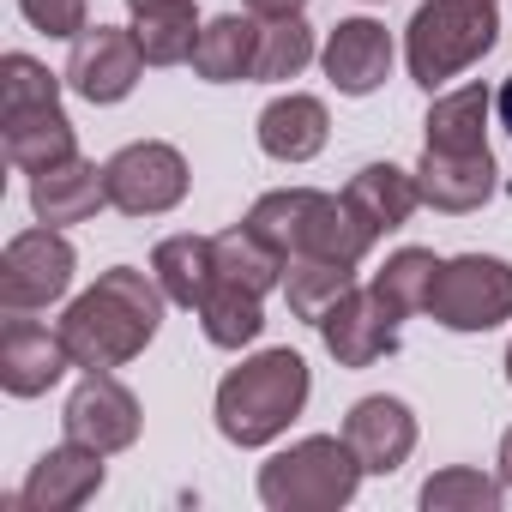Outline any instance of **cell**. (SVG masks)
<instances>
[{
	"instance_id": "1",
	"label": "cell",
	"mask_w": 512,
	"mask_h": 512,
	"mask_svg": "<svg viewBox=\"0 0 512 512\" xmlns=\"http://www.w3.org/2000/svg\"><path fill=\"white\" fill-rule=\"evenodd\" d=\"M163 308H169V296H163V284L151 272H139V266L97 272V284L85 296H73L67 314H61V338L73 350V368H85V374L127 368L157 338Z\"/></svg>"
},
{
	"instance_id": "2",
	"label": "cell",
	"mask_w": 512,
	"mask_h": 512,
	"mask_svg": "<svg viewBox=\"0 0 512 512\" xmlns=\"http://www.w3.org/2000/svg\"><path fill=\"white\" fill-rule=\"evenodd\" d=\"M308 392L314 380L296 350H260L217 380V404H211L217 434L229 446H272L308 410Z\"/></svg>"
},
{
	"instance_id": "3",
	"label": "cell",
	"mask_w": 512,
	"mask_h": 512,
	"mask_svg": "<svg viewBox=\"0 0 512 512\" xmlns=\"http://www.w3.org/2000/svg\"><path fill=\"white\" fill-rule=\"evenodd\" d=\"M362 458L344 434H308L260 464V500L266 512H338L362 488Z\"/></svg>"
},
{
	"instance_id": "4",
	"label": "cell",
	"mask_w": 512,
	"mask_h": 512,
	"mask_svg": "<svg viewBox=\"0 0 512 512\" xmlns=\"http://www.w3.org/2000/svg\"><path fill=\"white\" fill-rule=\"evenodd\" d=\"M500 43V0H428L404 31V61L422 91H440Z\"/></svg>"
},
{
	"instance_id": "5",
	"label": "cell",
	"mask_w": 512,
	"mask_h": 512,
	"mask_svg": "<svg viewBox=\"0 0 512 512\" xmlns=\"http://www.w3.org/2000/svg\"><path fill=\"white\" fill-rule=\"evenodd\" d=\"M428 314L446 332H494L500 320H512V266L494 260V253L440 260L434 290H428Z\"/></svg>"
},
{
	"instance_id": "6",
	"label": "cell",
	"mask_w": 512,
	"mask_h": 512,
	"mask_svg": "<svg viewBox=\"0 0 512 512\" xmlns=\"http://www.w3.org/2000/svg\"><path fill=\"white\" fill-rule=\"evenodd\" d=\"M73 272H79V253L55 223L25 229V235L7 241V253H0V308L7 314H37V308L61 302L73 290Z\"/></svg>"
},
{
	"instance_id": "7",
	"label": "cell",
	"mask_w": 512,
	"mask_h": 512,
	"mask_svg": "<svg viewBox=\"0 0 512 512\" xmlns=\"http://www.w3.org/2000/svg\"><path fill=\"white\" fill-rule=\"evenodd\" d=\"M103 175H109V205L121 217H163V211H175L187 199V157L175 145H163V139L121 145L103 163Z\"/></svg>"
},
{
	"instance_id": "8",
	"label": "cell",
	"mask_w": 512,
	"mask_h": 512,
	"mask_svg": "<svg viewBox=\"0 0 512 512\" xmlns=\"http://www.w3.org/2000/svg\"><path fill=\"white\" fill-rule=\"evenodd\" d=\"M139 73H145V55H139L133 25H91V31L73 37V55H67V73H61V79H67L85 103L109 109V103H127V97H133Z\"/></svg>"
},
{
	"instance_id": "9",
	"label": "cell",
	"mask_w": 512,
	"mask_h": 512,
	"mask_svg": "<svg viewBox=\"0 0 512 512\" xmlns=\"http://www.w3.org/2000/svg\"><path fill=\"white\" fill-rule=\"evenodd\" d=\"M61 428H67V440L97 446L103 458H115V452H127V446L139 440L145 416H139V398H133L115 374H85V380L73 386L67 410H61Z\"/></svg>"
},
{
	"instance_id": "10",
	"label": "cell",
	"mask_w": 512,
	"mask_h": 512,
	"mask_svg": "<svg viewBox=\"0 0 512 512\" xmlns=\"http://www.w3.org/2000/svg\"><path fill=\"white\" fill-rule=\"evenodd\" d=\"M103 476H109V464H103L97 446L61 440V446H49V452L31 464V476H25V488L13 494V506H19V512H79L85 500H97Z\"/></svg>"
},
{
	"instance_id": "11",
	"label": "cell",
	"mask_w": 512,
	"mask_h": 512,
	"mask_svg": "<svg viewBox=\"0 0 512 512\" xmlns=\"http://www.w3.org/2000/svg\"><path fill=\"white\" fill-rule=\"evenodd\" d=\"M67 368H73V350L61 326L49 332L31 314H7V326H0V386H7V398H43Z\"/></svg>"
},
{
	"instance_id": "12",
	"label": "cell",
	"mask_w": 512,
	"mask_h": 512,
	"mask_svg": "<svg viewBox=\"0 0 512 512\" xmlns=\"http://www.w3.org/2000/svg\"><path fill=\"white\" fill-rule=\"evenodd\" d=\"M320 344L338 368H374L380 356L398 350V320L380 308L374 290H344L326 314H320Z\"/></svg>"
},
{
	"instance_id": "13",
	"label": "cell",
	"mask_w": 512,
	"mask_h": 512,
	"mask_svg": "<svg viewBox=\"0 0 512 512\" xmlns=\"http://www.w3.org/2000/svg\"><path fill=\"white\" fill-rule=\"evenodd\" d=\"M320 67L344 97H374L392 79V31L380 19H338L320 49Z\"/></svg>"
},
{
	"instance_id": "14",
	"label": "cell",
	"mask_w": 512,
	"mask_h": 512,
	"mask_svg": "<svg viewBox=\"0 0 512 512\" xmlns=\"http://www.w3.org/2000/svg\"><path fill=\"white\" fill-rule=\"evenodd\" d=\"M344 440L356 446V458H362L368 476H392V470H404V458L416 452V410H410L404 398L374 392V398L350 404Z\"/></svg>"
},
{
	"instance_id": "15",
	"label": "cell",
	"mask_w": 512,
	"mask_h": 512,
	"mask_svg": "<svg viewBox=\"0 0 512 512\" xmlns=\"http://www.w3.org/2000/svg\"><path fill=\"white\" fill-rule=\"evenodd\" d=\"M416 187H422V205H434V211H476L494 199L500 163H494V151H422Z\"/></svg>"
},
{
	"instance_id": "16",
	"label": "cell",
	"mask_w": 512,
	"mask_h": 512,
	"mask_svg": "<svg viewBox=\"0 0 512 512\" xmlns=\"http://www.w3.org/2000/svg\"><path fill=\"white\" fill-rule=\"evenodd\" d=\"M103 205H109V175L97 163H85V157L49 163L43 175H31V211H37V223L67 229V223L97 217Z\"/></svg>"
},
{
	"instance_id": "17",
	"label": "cell",
	"mask_w": 512,
	"mask_h": 512,
	"mask_svg": "<svg viewBox=\"0 0 512 512\" xmlns=\"http://www.w3.org/2000/svg\"><path fill=\"white\" fill-rule=\"evenodd\" d=\"M332 139V115L320 97L308 91H290V97H272L260 109V151L278 157V163H314Z\"/></svg>"
},
{
	"instance_id": "18",
	"label": "cell",
	"mask_w": 512,
	"mask_h": 512,
	"mask_svg": "<svg viewBox=\"0 0 512 512\" xmlns=\"http://www.w3.org/2000/svg\"><path fill=\"white\" fill-rule=\"evenodd\" d=\"M344 205H350V211L362 217V229L380 241V235H392V229L410 223V211L422 205V187H416V175L398 169V163H368V169L350 175Z\"/></svg>"
},
{
	"instance_id": "19",
	"label": "cell",
	"mask_w": 512,
	"mask_h": 512,
	"mask_svg": "<svg viewBox=\"0 0 512 512\" xmlns=\"http://www.w3.org/2000/svg\"><path fill=\"white\" fill-rule=\"evenodd\" d=\"M0 133H7V163H13V169H25V175H43L49 163L79 157V139H73V121H67V109H61V103L0 115Z\"/></svg>"
},
{
	"instance_id": "20",
	"label": "cell",
	"mask_w": 512,
	"mask_h": 512,
	"mask_svg": "<svg viewBox=\"0 0 512 512\" xmlns=\"http://www.w3.org/2000/svg\"><path fill=\"white\" fill-rule=\"evenodd\" d=\"M151 278L175 308H199L205 290L217 284V241L211 235H169L151 253Z\"/></svg>"
},
{
	"instance_id": "21",
	"label": "cell",
	"mask_w": 512,
	"mask_h": 512,
	"mask_svg": "<svg viewBox=\"0 0 512 512\" xmlns=\"http://www.w3.org/2000/svg\"><path fill=\"white\" fill-rule=\"evenodd\" d=\"M199 31L205 25H199L193 0H145V7H133V37H139L145 67H181V61H193Z\"/></svg>"
},
{
	"instance_id": "22",
	"label": "cell",
	"mask_w": 512,
	"mask_h": 512,
	"mask_svg": "<svg viewBox=\"0 0 512 512\" xmlns=\"http://www.w3.org/2000/svg\"><path fill=\"white\" fill-rule=\"evenodd\" d=\"M253 55H260V19L223 13V19H211V25L199 31V43H193V73H199L205 85H241V79H253Z\"/></svg>"
},
{
	"instance_id": "23",
	"label": "cell",
	"mask_w": 512,
	"mask_h": 512,
	"mask_svg": "<svg viewBox=\"0 0 512 512\" xmlns=\"http://www.w3.org/2000/svg\"><path fill=\"white\" fill-rule=\"evenodd\" d=\"M488 109H494V97L482 85H458V91L434 97V109L422 121V151H488Z\"/></svg>"
},
{
	"instance_id": "24",
	"label": "cell",
	"mask_w": 512,
	"mask_h": 512,
	"mask_svg": "<svg viewBox=\"0 0 512 512\" xmlns=\"http://www.w3.org/2000/svg\"><path fill=\"white\" fill-rule=\"evenodd\" d=\"M211 241H217V278H229V284H241V290H253V296L284 290V253H278L260 229L235 223V229H223V235H211Z\"/></svg>"
},
{
	"instance_id": "25",
	"label": "cell",
	"mask_w": 512,
	"mask_h": 512,
	"mask_svg": "<svg viewBox=\"0 0 512 512\" xmlns=\"http://www.w3.org/2000/svg\"><path fill=\"white\" fill-rule=\"evenodd\" d=\"M193 314H199L205 344H217V350H241V344H253V338L266 332V308H260V296L241 290V284H229V278H217Z\"/></svg>"
},
{
	"instance_id": "26",
	"label": "cell",
	"mask_w": 512,
	"mask_h": 512,
	"mask_svg": "<svg viewBox=\"0 0 512 512\" xmlns=\"http://www.w3.org/2000/svg\"><path fill=\"white\" fill-rule=\"evenodd\" d=\"M356 290V266H338V260H314V253H290L284 260V296H290V314L320 326V314Z\"/></svg>"
},
{
	"instance_id": "27",
	"label": "cell",
	"mask_w": 512,
	"mask_h": 512,
	"mask_svg": "<svg viewBox=\"0 0 512 512\" xmlns=\"http://www.w3.org/2000/svg\"><path fill=\"white\" fill-rule=\"evenodd\" d=\"M434 272H440V260L428 247H398L392 260L374 272V296H380V308L392 314V320H410V314H428V290H434Z\"/></svg>"
},
{
	"instance_id": "28",
	"label": "cell",
	"mask_w": 512,
	"mask_h": 512,
	"mask_svg": "<svg viewBox=\"0 0 512 512\" xmlns=\"http://www.w3.org/2000/svg\"><path fill=\"white\" fill-rule=\"evenodd\" d=\"M314 61V31L302 13L290 19H260V55H253V85H284Z\"/></svg>"
},
{
	"instance_id": "29",
	"label": "cell",
	"mask_w": 512,
	"mask_h": 512,
	"mask_svg": "<svg viewBox=\"0 0 512 512\" xmlns=\"http://www.w3.org/2000/svg\"><path fill=\"white\" fill-rule=\"evenodd\" d=\"M422 506L428 512H500L506 506V482L482 476L470 464H452V470H434L422 482Z\"/></svg>"
},
{
	"instance_id": "30",
	"label": "cell",
	"mask_w": 512,
	"mask_h": 512,
	"mask_svg": "<svg viewBox=\"0 0 512 512\" xmlns=\"http://www.w3.org/2000/svg\"><path fill=\"white\" fill-rule=\"evenodd\" d=\"M43 103H61V79L43 61H31V55H7V61H0V115L43 109Z\"/></svg>"
},
{
	"instance_id": "31",
	"label": "cell",
	"mask_w": 512,
	"mask_h": 512,
	"mask_svg": "<svg viewBox=\"0 0 512 512\" xmlns=\"http://www.w3.org/2000/svg\"><path fill=\"white\" fill-rule=\"evenodd\" d=\"M19 13H25L31 31L61 37V43H73L79 31H91V0H19Z\"/></svg>"
},
{
	"instance_id": "32",
	"label": "cell",
	"mask_w": 512,
	"mask_h": 512,
	"mask_svg": "<svg viewBox=\"0 0 512 512\" xmlns=\"http://www.w3.org/2000/svg\"><path fill=\"white\" fill-rule=\"evenodd\" d=\"M241 7H247L253 19H290V13L308 7V0H241Z\"/></svg>"
},
{
	"instance_id": "33",
	"label": "cell",
	"mask_w": 512,
	"mask_h": 512,
	"mask_svg": "<svg viewBox=\"0 0 512 512\" xmlns=\"http://www.w3.org/2000/svg\"><path fill=\"white\" fill-rule=\"evenodd\" d=\"M494 115H500V127L512 133V73L500 79V91H494Z\"/></svg>"
},
{
	"instance_id": "34",
	"label": "cell",
	"mask_w": 512,
	"mask_h": 512,
	"mask_svg": "<svg viewBox=\"0 0 512 512\" xmlns=\"http://www.w3.org/2000/svg\"><path fill=\"white\" fill-rule=\"evenodd\" d=\"M500 482H506V488H512V428H506V434H500Z\"/></svg>"
},
{
	"instance_id": "35",
	"label": "cell",
	"mask_w": 512,
	"mask_h": 512,
	"mask_svg": "<svg viewBox=\"0 0 512 512\" xmlns=\"http://www.w3.org/2000/svg\"><path fill=\"white\" fill-rule=\"evenodd\" d=\"M506 380H512V344H506Z\"/></svg>"
},
{
	"instance_id": "36",
	"label": "cell",
	"mask_w": 512,
	"mask_h": 512,
	"mask_svg": "<svg viewBox=\"0 0 512 512\" xmlns=\"http://www.w3.org/2000/svg\"><path fill=\"white\" fill-rule=\"evenodd\" d=\"M127 7H145V0H127Z\"/></svg>"
}]
</instances>
